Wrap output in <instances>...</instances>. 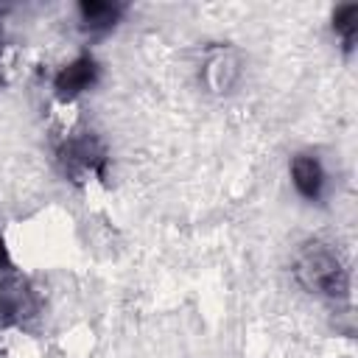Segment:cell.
Segmentation results:
<instances>
[{
	"instance_id": "cell-1",
	"label": "cell",
	"mask_w": 358,
	"mask_h": 358,
	"mask_svg": "<svg viewBox=\"0 0 358 358\" xmlns=\"http://www.w3.org/2000/svg\"><path fill=\"white\" fill-rule=\"evenodd\" d=\"M294 274L313 294H322L330 299H344L350 294V271L330 243H322V241L305 243L296 255Z\"/></svg>"
},
{
	"instance_id": "cell-2",
	"label": "cell",
	"mask_w": 358,
	"mask_h": 358,
	"mask_svg": "<svg viewBox=\"0 0 358 358\" xmlns=\"http://www.w3.org/2000/svg\"><path fill=\"white\" fill-rule=\"evenodd\" d=\"M36 310H39V299H36L34 285L25 277L11 274L0 282V324L3 327L22 324L34 319Z\"/></svg>"
},
{
	"instance_id": "cell-3",
	"label": "cell",
	"mask_w": 358,
	"mask_h": 358,
	"mask_svg": "<svg viewBox=\"0 0 358 358\" xmlns=\"http://www.w3.org/2000/svg\"><path fill=\"white\" fill-rule=\"evenodd\" d=\"M59 157H62V162L73 171V173H78V171H84V173H95V176H106V151H103V145L98 143V137H92L90 131H84L81 137H73V140H67L62 148H59Z\"/></svg>"
},
{
	"instance_id": "cell-4",
	"label": "cell",
	"mask_w": 358,
	"mask_h": 358,
	"mask_svg": "<svg viewBox=\"0 0 358 358\" xmlns=\"http://www.w3.org/2000/svg\"><path fill=\"white\" fill-rule=\"evenodd\" d=\"M98 81V64L92 56H78L76 62L64 64L56 78H53V90L59 101H73L76 95H81L84 90H90Z\"/></svg>"
},
{
	"instance_id": "cell-5",
	"label": "cell",
	"mask_w": 358,
	"mask_h": 358,
	"mask_svg": "<svg viewBox=\"0 0 358 358\" xmlns=\"http://www.w3.org/2000/svg\"><path fill=\"white\" fill-rule=\"evenodd\" d=\"M291 179H294V187L308 199V201H319L322 199V190H324V171L319 165L316 157L310 154H296L291 159Z\"/></svg>"
},
{
	"instance_id": "cell-6",
	"label": "cell",
	"mask_w": 358,
	"mask_h": 358,
	"mask_svg": "<svg viewBox=\"0 0 358 358\" xmlns=\"http://www.w3.org/2000/svg\"><path fill=\"white\" fill-rule=\"evenodd\" d=\"M78 14H81V25L84 31H109L120 14H123V3H109V0H81L78 3Z\"/></svg>"
},
{
	"instance_id": "cell-7",
	"label": "cell",
	"mask_w": 358,
	"mask_h": 358,
	"mask_svg": "<svg viewBox=\"0 0 358 358\" xmlns=\"http://www.w3.org/2000/svg\"><path fill=\"white\" fill-rule=\"evenodd\" d=\"M238 76V59L229 53V50H218L207 59L204 64V81L210 84V90L221 92V90H229L232 81Z\"/></svg>"
},
{
	"instance_id": "cell-8",
	"label": "cell",
	"mask_w": 358,
	"mask_h": 358,
	"mask_svg": "<svg viewBox=\"0 0 358 358\" xmlns=\"http://www.w3.org/2000/svg\"><path fill=\"white\" fill-rule=\"evenodd\" d=\"M333 31L344 42V50H352L355 48V39H358V6L355 3H347V6L336 8V14H333Z\"/></svg>"
},
{
	"instance_id": "cell-9",
	"label": "cell",
	"mask_w": 358,
	"mask_h": 358,
	"mask_svg": "<svg viewBox=\"0 0 358 358\" xmlns=\"http://www.w3.org/2000/svg\"><path fill=\"white\" fill-rule=\"evenodd\" d=\"M0 268H3V271L11 268V257H8V246H6V241H3V235H0Z\"/></svg>"
}]
</instances>
